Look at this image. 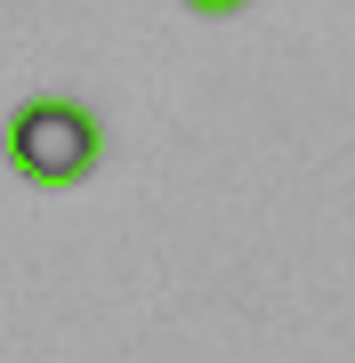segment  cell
<instances>
[{
  "instance_id": "2",
  "label": "cell",
  "mask_w": 355,
  "mask_h": 363,
  "mask_svg": "<svg viewBox=\"0 0 355 363\" xmlns=\"http://www.w3.org/2000/svg\"><path fill=\"white\" fill-rule=\"evenodd\" d=\"M186 9H202V16H226V9H242V0H186Z\"/></svg>"
},
{
  "instance_id": "1",
  "label": "cell",
  "mask_w": 355,
  "mask_h": 363,
  "mask_svg": "<svg viewBox=\"0 0 355 363\" xmlns=\"http://www.w3.org/2000/svg\"><path fill=\"white\" fill-rule=\"evenodd\" d=\"M0 154L25 186H81L106 154V130L81 97H25L0 130Z\"/></svg>"
}]
</instances>
